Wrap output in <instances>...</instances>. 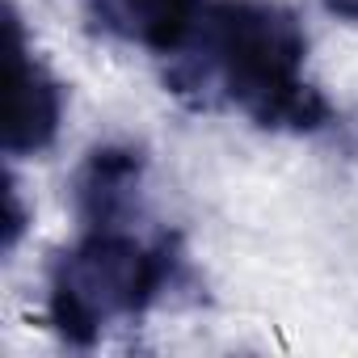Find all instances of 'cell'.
Returning a JSON list of instances; mask_svg holds the SVG:
<instances>
[{"instance_id": "1", "label": "cell", "mask_w": 358, "mask_h": 358, "mask_svg": "<svg viewBox=\"0 0 358 358\" xmlns=\"http://www.w3.org/2000/svg\"><path fill=\"white\" fill-rule=\"evenodd\" d=\"M308 34L278 0H207L164 85L190 110H236L262 131H320L329 97L303 76Z\"/></svg>"}, {"instance_id": "2", "label": "cell", "mask_w": 358, "mask_h": 358, "mask_svg": "<svg viewBox=\"0 0 358 358\" xmlns=\"http://www.w3.org/2000/svg\"><path fill=\"white\" fill-rule=\"evenodd\" d=\"M169 282L173 249L164 241H139L127 228H89L47 270V320L68 345L89 350L110 324L143 316Z\"/></svg>"}, {"instance_id": "3", "label": "cell", "mask_w": 358, "mask_h": 358, "mask_svg": "<svg viewBox=\"0 0 358 358\" xmlns=\"http://www.w3.org/2000/svg\"><path fill=\"white\" fill-rule=\"evenodd\" d=\"M64 122V85L26 43L22 17L9 9V122L5 152L38 156L55 143Z\"/></svg>"}, {"instance_id": "4", "label": "cell", "mask_w": 358, "mask_h": 358, "mask_svg": "<svg viewBox=\"0 0 358 358\" xmlns=\"http://www.w3.org/2000/svg\"><path fill=\"white\" fill-rule=\"evenodd\" d=\"M203 5L207 0H85L89 17L106 34L143 47L160 59H173L190 43Z\"/></svg>"}, {"instance_id": "5", "label": "cell", "mask_w": 358, "mask_h": 358, "mask_svg": "<svg viewBox=\"0 0 358 358\" xmlns=\"http://www.w3.org/2000/svg\"><path fill=\"white\" fill-rule=\"evenodd\" d=\"M143 186V156L135 148H93L72 177V203L85 228H122L139 203Z\"/></svg>"}, {"instance_id": "6", "label": "cell", "mask_w": 358, "mask_h": 358, "mask_svg": "<svg viewBox=\"0 0 358 358\" xmlns=\"http://www.w3.org/2000/svg\"><path fill=\"white\" fill-rule=\"evenodd\" d=\"M22 232H26V207H22L17 182L9 177V182H5V253H13V249H17Z\"/></svg>"}, {"instance_id": "7", "label": "cell", "mask_w": 358, "mask_h": 358, "mask_svg": "<svg viewBox=\"0 0 358 358\" xmlns=\"http://www.w3.org/2000/svg\"><path fill=\"white\" fill-rule=\"evenodd\" d=\"M320 5H324L333 17H341V22H354V26H358V0H320Z\"/></svg>"}]
</instances>
